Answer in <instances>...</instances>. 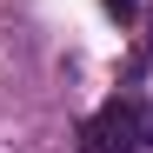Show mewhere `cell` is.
<instances>
[{"instance_id":"obj_2","label":"cell","mask_w":153,"mask_h":153,"mask_svg":"<svg viewBox=\"0 0 153 153\" xmlns=\"http://www.w3.org/2000/svg\"><path fill=\"white\" fill-rule=\"evenodd\" d=\"M100 7H107L113 20H133V13H140V0H100Z\"/></svg>"},{"instance_id":"obj_1","label":"cell","mask_w":153,"mask_h":153,"mask_svg":"<svg viewBox=\"0 0 153 153\" xmlns=\"http://www.w3.org/2000/svg\"><path fill=\"white\" fill-rule=\"evenodd\" d=\"M146 140H153V113L133 93H113L107 107L87 113V126H80V153H146Z\"/></svg>"}]
</instances>
